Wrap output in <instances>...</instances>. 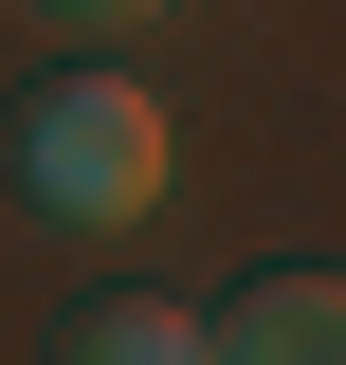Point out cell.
<instances>
[{
  "mask_svg": "<svg viewBox=\"0 0 346 365\" xmlns=\"http://www.w3.org/2000/svg\"><path fill=\"white\" fill-rule=\"evenodd\" d=\"M19 201H55V220H146V201H164V91L37 73V110H19Z\"/></svg>",
  "mask_w": 346,
  "mask_h": 365,
  "instance_id": "6da1fadb",
  "label": "cell"
},
{
  "mask_svg": "<svg viewBox=\"0 0 346 365\" xmlns=\"http://www.w3.org/2000/svg\"><path fill=\"white\" fill-rule=\"evenodd\" d=\"M219 365H346V274H256L219 311Z\"/></svg>",
  "mask_w": 346,
  "mask_h": 365,
  "instance_id": "7a4b0ae2",
  "label": "cell"
},
{
  "mask_svg": "<svg viewBox=\"0 0 346 365\" xmlns=\"http://www.w3.org/2000/svg\"><path fill=\"white\" fill-rule=\"evenodd\" d=\"M55 365H219V311H182V292H91V311L55 329Z\"/></svg>",
  "mask_w": 346,
  "mask_h": 365,
  "instance_id": "3957f363",
  "label": "cell"
},
{
  "mask_svg": "<svg viewBox=\"0 0 346 365\" xmlns=\"http://www.w3.org/2000/svg\"><path fill=\"white\" fill-rule=\"evenodd\" d=\"M55 19H146V0H55Z\"/></svg>",
  "mask_w": 346,
  "mask_h": 365,
  "instance_id": "277c9868",
  "label": "cell"
}]
</instances>
